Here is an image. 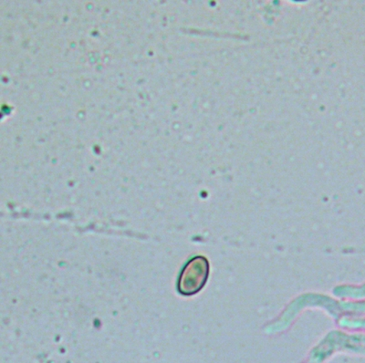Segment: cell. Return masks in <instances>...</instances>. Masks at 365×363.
<instances>
[{
  "mask_svg": "<svg viewBox=\"0 0 365 363\" xmlns=\"http://www.w3.org/2000/svg\"><path fill=\"white\" fill-rule=\"evenodd\" d=\"M207 260L203 257H195L182 270L178 281V290L184 295L197 293L207 282Z\"/></svg>",
  "mask_w": 365,
  "mask_h": 363,
  "instance_id": "6da1fadb",
  "label": "cell"
}]
</instances>
